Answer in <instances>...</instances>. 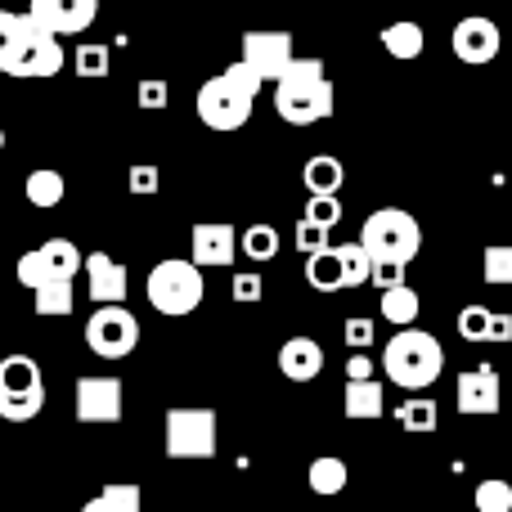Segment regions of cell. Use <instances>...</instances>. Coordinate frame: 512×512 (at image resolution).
I'll use <instances>...</instances> for the list:
<instances>
[{"mask_svg": "<svg viewBox=\"0 0 512 512\" xmlns=\"http://www.w3.org/2000/svg\"><path fill=\"white\" fill-rule=\"evenodd\" d=\"M86 283H90V301L95 306H122L126 292H131V279H126V265L113 261L108 252H90L86 256Z\"/></svg>", "mask_w": 512, "mask_h": 512, "instance_id": "obj_17", "label": "cell"}, {"mask_svg": "<svg viewBox=\"0 0 512 512\" xmlns=\"http://www.w3.org/2000/svg\"><path fill=\"white\" fill-rule=\"evenodd\" d=\"M436 418H441V409H436L432 396H409L405 405L396 409V423L405 427V432H436Z\"/></svg>", "mask_w": 512, "mask_h": 512, "instance_id": "obj_28", "label": "cell"}, {"mask_svg": "<svg viewBox=\"0 0 512 512\" xmlns=\"http://www.w3.org/2000/svg\"><path fill=\"white\" fill-rule=\"evenodd\" d=\"M72 409H77V423H90V427L122 423V409H126L122 378H113V373H86V378H77Z\"/></svg>", "mask_w": 512, "mask_h": 512, "instance_id": "obj_10", "label": "cell"}, {"mask_svg": "<svg viewBox=\"0 0 512 512\" xmlns=\"http://www.w3.org/2000/svg\"><path fill=\"white\" fill-rule=\"evenodd\" d=\"M23 18H27V14H23ZM59 68H63V45L54 41V36L36 32V27L27 23L23 45H18L14 63H9V77H32V81H45V77H54Z\"/></svg>", "mask_w": 512, "mask_h": 512, "instance_id": "obj_14", "label": "cell"}, {"mask_svg": "<svg viewBox=\"0 0 512 512\" xmlns=\"http://www.w3.org/2000/svg\"><path fill=\"white\" fill-rule=\"evenodd\" d=\"M360 248L373 256V265H409L423 252V225L405 212V207H378L360 230Z\"/></svg>", "mask_w": 512, "mask_h": 512, "instance_id": "obj_5", "label": "cell"}, {"mask_svg": "<svg viewBox=\"0 0 512 512\" xmlns=\"http://www.w3.org/2000/svg\"><path fill=\"white\" fill-rule=\"evenodd\" d=\"M504 405V382L490 364H477V369L459 373V414L468 418H490Z\"/></svg>", "mask_w": 512, "mask_h": 512, "instance_id": "obj_15", "label": "cell"}, {"mask_svg": "<svg viewBox=\"0 0 512 512\" xmlns=\"http://www.w3.org/2000/svg\"><path fill=\"white\" fill-rule=\"evenodd\" d=\"M18 283L32 292L54 288V283H72L77 274H86V256L72 239H45L41 248H32L27 256H18L14 265Z\"/></svg>", "mask_w": 512, "mask_h": 512, "instance_id": "obj_8", "label": "cell"}, {"mask_svg": "<svg viewBox=\"0 0 512 512\" xmlns=\"http://www.w3.org/2000/svg\"><path fill=\"white\" fill-rule=\"evenodd\" d=\"M481 274L490 288H512V243H490L481 256Z\"/></svg>", "mask_w": 512, "mask_h": 512, "instance_id": "obj_31", "label": "cell"}, {"mask_svg": "<svg viewBox=\"0 0 512 512\" xmlns=\"http://www.w3.org/2000/svg\"><path fill=\"white\" fill-rule=\"evenodd\" d=\"M373 337H378V328H373V319H346V346H351L355 355H364L373 346Z\"/></svg>", "mask_w": 512, "mask_h": 512, "instance_id": "obj_39", "label": "cell"}, {"mask_svg": "<svg viewBox=\"0 0 512 512\" xmlns=\"http://www.w3.org/2000/svg\"><path fill=\"white\" fill-rule=\"evenodd\" d=\"M86 346L99 360H126L140 346V319L126 306H95L86 319Z\"/></svg>", "mask_w": 512, "mask_h": 512, "instance_id": "obj_9", "label": "cell"}, {"mask_svg": "<svg viewBox=\"0 0 512 512\" xmlns=\"http://www.w3.org/2000/svg\"><path fill=\"white\" fill-rule=\"evenodd\" d=\"M292 243H297V252H306V256H319V252L333 248V243H328V230H319V225H310V221H297Z\"/></svg>", "mask_w": 512, "mask_h": 512, "instance_id": "obj_37", "label": "cell"}, {"mask_svg": "<svg viewBox=\"0 0 512 512\" xmlns=\"http://www.w3.org/2000/svg\"><path fill=\"white\" fill-rule=\"evenodd\" d=\"M423 45H427L423 27H418V23H409V18H400V23L382 27V50H387L391 59H400V63L418 59V54H423Z\"/></svg>", "mask_w": 512, "mask_h": 512, "instance_id": "obj_21", "label": "cell"}, {"mask_svg": "<svg viewBox=\"0 0 512 512\" xmlns=\"http://www.w3.org/2000/svg\"><path fill=\"white\" fill-rule=\"evenodd\" d=\"M490 328H495V310L490 306H463L459 310V337L463 342H490Z\"/></svg>", "mask_w": 512, "mask_h": 512, "instance_id": "obj_33", "label": "cell"}, {"mask_svg": "<svg viewBox=\"0 0 512 512\" xmlns=\"http://www.w3.org/2000/svg\"><path fill=\"white\" fill-rule=\"evenodd\" d=\"M261 86H265V81L256 77L243 59L230 63L221 77H212V81H203V86H198V99H194L198 122L212 126V131H239V126H248Z\"/></svg>", "mask_w": 512, "mask_h": 512, "instance_id": "obj_1", "label": "cell"}, {"mask_svg": "<svg viewBox=\"0 0 512 512\" xmlns=\"http://www.w3.org/2000/svg\"><path fill=\"white\" fill-rule=\"evenodd\" d=\"M45 409V378L32 355H5L0 360V418L5 423H32Z\"/></svg>", "mask_w": 512, "mask_h": 512, "instance_id": "obj_6", "label": "cell"}, {"mask_svg": "<svg viewBox=\"0 0 512 512\" xmlns=\"http://www.w3.org/2000/svg\"><path fill=\"white\" fill-rule=\"evenodd\" d=\"M126 189L140 198H153L162 189V171L153 167V162H140V167H131V176H126Z\"/></svg>", "mask_w": 512, "mask_h": 512, "instance_id": "obj_38", "label": "cell"}, {"mask_svg": "<svg viewBox=\"0 0 512 512\" xmlns=\"http://www.w3.org/2000/svg\"><path fill=\"white\" fill-rule=\"evenodd\" d=\"M477 512H512V481L486 477L477 486Z\"/></svg>", "mask_w": 512, "mask_h": 512, "instance_id": "obj_35", "label": "cell"}, {"mask_svg": "<svg viewBox=\"0 0 512 512\" xmlns=\"http://www.w3.org/2000/svg\"><path fill=\"white\" fill-rule=\"evenodd\" d=\"M36 315L41 319H68L77 310V288L72 283H54V288H41L36 292Z\"/></svg>", "mask_w": 512, "mask_h": 512, "instance_id": "obj_29", "label": "cell"}, {"mask_svg": "<svg viewBox=\"0 0 512 512\" xmlns=\"http://www.w3.org/2000/svg\"><path fill=\"white\" fill-rule=\"evenodd\" d=\"M99 18V5L95 0H32L27 5V23L45 36H81L90 23Z\"/></svg>", "mask_w": 512, "mask_h": 512, "instance_id": "obj_11", "label": "cell"}, {"mask_svg": "<svg viewBox=\"0 0 512 512\" xmlns=\"http://www.w3.org/2000/svg\"><path fill=\"white\" fill-rule=\"evenodd\" d=\"M301 180H306V194L310 198H337L346 171H342V162H337V158H328V153H315V158L301 167Z\"/></svg>", "mask_w": 512, "mask_h": 512, "instance_id": "obj_20", "label": "cell"}, {"mask_svg": "<svg viewBox=\"0 0 512 512\" xmlns=\"http://www.w3.org/2000/svg\"><path fill=\"white\" fill-rule=\"evenodd\" d=\"M221 418L216 409H198V405H180L167 409V459H216L221 450Z\"/></svg>", "mask_w": 512, "mask_h": 512, "instance_id": "obj_7", "label": "cell"}, {"mask_svg": "<svg viewBox=\"0 0 512 512\" xmlns=\"http://www.w3.org/2000/svg\"><path fill=\"white\" fill-rule=\"evenodd\" d=\"M306 283L315 292H342L346 288V270H342V252L328 248L319 256H306Z\"/></svg>", "mask_w": 512, "mask_h": 512, "instance_id": "obj_22", "label": "cell"}, {"mask_svg": "<svg viewBox=\"0 0 512 512\" xmlns=\"http://www.w3.org/2000/svg\"><path fill=\"white\" fill-rule=\"evenodd\" d=\"M382 319L387 324H396V333H405V328H414V319H418V310H423V301H418V292L409 288H391V292H382Z\"/></svg>", "mask_w": 512, "mask_h": 512, "instance_id": "obj_24", "label": "cell"}, {"mask_svg": "<svg viewBox=\"0 0 512 512\" xmlns=\"http://www.w3.org/2000/svg\"><path fill=\"white\" fill-rule=\"evenodd\" d=\"M378 364L382 360H369V355H351V360H346V382H373Z\"/></svg>", "mask_w": 512, "mask_h": 512, "instance_id": "obj_42", "label": "cell"}, {"mask_svg": "<svg viewBox=\"0 0 512 512\" xmlns=\"http://www.w3.org/2000/svg\"><path fill=\"white\" fill-rule=\"evenodd\" d=\"M450 45H454V54H459L463 63H490L499 54V45H504V36H499L495 18L472 14V18H459V23H454Z\"/></svg>", "mask_w": 512, "mask_h": 512, "instance_id": "obj_16", "label": "cell"}, {"mask_svg": "<svg viewBox=\"0 0 512 512\" xmlns=\"http://www.w3.org/2000/svg\"><path fill=\"white\" fill-rule=\"evenodd\" d=\"M72 68H77V77L99 81V77H108V68H113V50L99 41H81L77 54H72Z\"/></svg>", "mask_w": 512, "mask_h": 512, "instance_id": "obj_30", "label": "cell"}, {"mask_svg": "<svg viewBox=\"0 0 512 512\" xmlns=\"http://www.w3.org/2000/svg\"><path fill=\"white\" fill-rule=\"evenodd\" d=\"M203 270H198L194 261H185V256H171V261H158L149 270V279H144V297H149V306L158 310V315H194L198 306H203Z\"/></svg>", "mask_w": 512, "mask_h": 512, "instance_id": "obj_4", "label": "cell"}, {"mask_svg": "<svg viewBox=\"0 0 512 512\" xmlns=\"http://www.w3.org/2000/svg\"><path fill=\"white\" fill-rule=\"evenodd\" d=\"M306 481H310V490H315V495H342L346 481H351V468H346L337 454H319V459L310 463Z\"/></svg>", "mask_w": 512, "mask_h": 512, "instance_id": "obj_23", "label": "cell"}, {"mask_svg": "<svg viewBox=\"0 0 512 512\" xmlns=\"http://www.w3.org/2000/svg\"><path fill=\"white\" fill-rule=\"evenodd\" d=\"M243 63H248L261 81H274V86H279V81L288 77V68L297 63L292 36L288 32H252L248 41H243Z\"/></svg>", "mask_w": 512, "mask_h": 512, "instance_id": "obj_12", "label": "cell"}, {"mask_svg": "<svg viewBox=\"0 0 512 512\" xmlns=\"http://www.w3.org/2000/svg\"><path fill=\"white\" fill-rule=\"evenodd\" d=\"M274 113L288 126H315L333 117V81L324 77L319 59H297L288 77L274 86Z\"/></svg>", "mask_w": 512, "mask_h": 512, "instance_id": "obj_2", "label": "cell"}, {"mask_svg": "<svg viewBox=\"0 0 512 512\" xmlns=\"http://www.w3.org/2000/svg\"><path fill=\"white\" fill-rule=\"evenodd\" d=\"M239 248H243V256H248V261H256V265L274 261V256H279V230H274V225H265V221H256V225H248V230H243Z\"/></svg>", "mask_w": 512, "mask_h": 512, "instance_id": "obj_27", "label": "cell"}, {"mask_svg": "<svg viewBox=\"0 0 512 512\" xmlns=\"http://www.w3.org/2000/svg\"><path fill=\"white\" fill-rule=\"evenodd\" d=\"M81 512H140V486H131V481H108Z\"/></svg>", "mask_w": 512, "mask_h": 512, "instance_id": "obj_25", "label": "cell"}, {"mask_svg": "<svg viewBox=\"0 0 512 512\" xmlns=\"http://www.w3.org/2000/svg\"><path fill=\"white\" fill-rule=\"evenodd\" d=\"M0 149H5V131H0Z\"/></svg>", "mask_w": 512, "mask_h": 512, "instance_id": "obj_45", "label": "cell"}, {"mask_svg": "<svg viewBox=\"0 0 512 512\" xmlns=\"http://www.w3.org/2000/svg\"><path fill=\"white\" fill-rule=\"evenodd\" d=\"M301 221L319 225V230H333V225L342 221V203H337V198H306V212H301Z\"/></svg>", "mask_w": 512, "mask_h": 512, "instance_id": "obj_36", "label": "cell"}, {"mask_svg": "<svg viewBox=\"0 0 512 512\" xmlns=\"http://www.w3.org/2000/svg\"><path fill=\"white\" fill-rule=\"evenodd\" d=\"M373 288H382V292L405 288V265H391V261L373 265Z\"/></svg>", "mask_w": 512, "mask_h": 512, "instance_id": "obj_41", "label": "cell"}, {"mask_svg": "<svg viewBox=\"0 0 512 512\" xmlns=\"http://www.w3.org/2000/svg\"><path fill=\"white\" fill-rule=\"evenodd\" d=\"M261 292H265L261 274H234L230 279V297L234 301H261Z\"/></svg>", "mask_w": 512, "mask_h": 512, "instance_id": "obj_40", "label": "cell"}, {"mask_svg": "<svg viewBox=\"0 0 512 512\" xmlns=\"http://www.w3.org/2000/svg\"><path fill=\"white\" fill-rule=\"evenodd\" d=\"M346 418H355V423H373V418H382V409H387V391H382V382H346V400H342Z\"/></svg>", "mask_w": 512, "mask_h": 512, "instance_id": "obj_19", "label": "cell"}, {"mask_svg": "<svg viewBox=\"0 0 512 512\" xmlns=\"http://www.w3.org/2000/svg\"><path fill=\"white\" fill-rule=\"evenodd\" d=\"M490 342H512V315L495 310V328H490Z\"/></svg>", "mask_w": 512, "mask_h": 512, "instance_id": "obj_44", "label": "cell"}, {"mask_svg": "<svg viewBox=\"0 0 512 512\" xmlns=\"http://www.w3.org/2000/svg\"><path fill=\"white\" fill-rule=\"evenodd\" d=\"M279 373L288 382H315L324 373V346L315 337H288L279 346Z\"/></svg>", "mask_w": 512, "mask_h": 512, "instance_id": "obj_18", "label": "cell"}, {"mask_svg": "<svg viewBox=\"0 0 512 512\" xmlns=\"http://www.w3.org/2000/svg\"><path fill=\"white\" fill-rule=\"evenodd\" d=\"M342 270H346V288H360V283H373V256L360 248V243H342Z\"/></svg>", "mask_w": 512, "mask_h": 512, "instance_id": "obj_34", "label": "cell"}, {"mask_svg": "<svg viewBox=\"0 0 512 512\" xmlns=\"http://www.w3.org/2000/svg\"><path fill=\"white\" fill-rule=\"evenodd\" d=\"M27 203L41 207V212H50V207L63 203V176L54 167H36L32 176H27Z\"/></svg>", "mask_w": 512, "mask_h": 512, "instance_id": "obj_26", "label": "cell"}, {"mask_svg": "<svg viewBox=\"0 0 512 512\" xmlns=\"http://www.w3.org/2000/svg\"><path fill=\"white\" fill-rule=\"evenodd\" d=\"M140 108H162L167 104V81H140Z\"/></svg>", "mask_w": 512, "mask_h": 512, "instance_id": "obj_43", "label": "cell"}, {"mask_svg": "<svg viewBox=\"0 0 512 512\" xmlns=\"http://www.w3.org/2000/svg\"><path fill=\"white\" fill-rule=\"evenodd\" d=\"M27 36V18L23 14H9V9H0V72H9V63H14L18 45H23Z\"/></svg>", "mask_w": 512, "mask_h": 512, "instance_id": "obj_32", "label": "cell"}, {"mask_svg": "<svg viewBox=\"0 0 512 512\" xmlns=\"http://www.w3.org/2000/svg\"><path fill=\"white\" fill-rule=\"evenodd\" d=\"M382 369H387V378L396 382V387L427 391L445 373V346L436 342L432 333H423V328H405V333H396L387 342Z\"/></svg>", "mask_w": 512, "mask_h": 512, "instance_id": "obj_3", "label": "cell"}, {"mask_svg": "<svg viewBox=\"0 0 512 512\" xmlns=\"http://www.w3.org/2000/svg\"><path fill=\"white\" fill-rule=\"evenodd\" d=\"M239 239L243 234L234 230V225H194L189 230V261L198 265V270H225V265H234V256H239Z\"/></svg>", "mask_w": 512, "mask_h": 512, "instance_id": "obj_13", "label": "cell"}]
</instances>
